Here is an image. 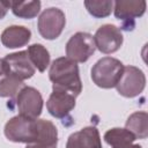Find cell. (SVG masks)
I'll list each match as a JSON object with an SVG mask.
<instances>
[{
	"label": "cell",
	"mask_w": 148,
	"mask_h": 148,
	"mask_svg": "<svg viewBox=\"0 0 148 148\" xmlns=\"http://www.w3.org/2000/svg\"><path fill=\"white\" fill-rule=\"evenodd\" d=\"M5 135L9 141L22 143H43L57 146L58 130L45 119H31L21 114L10 118L5 125Z\"/></svg>",
	"instance_id": "obj_1"
},
{
	"label": "cell",
	"mask_w": 148,
	"mask_h": 148,
	"mask_svg": "<svg viewBox=\"0 0 148 148\" xmlns=\"http://www.w3.org/2000/svg\"><path fill=\"white\" fill-rule=\"evenodd\" d=\"M49 77L52 81V90L65 91L77 97L82 91L79 67L75 61L67 57H60L52 61Z\"/></svg>",
	"instance_id": "obj_2"
},
{
	"label": "cell",
	"mask_w": 148,
	"mask_h": 148,
	"mask_svg": "<svg viewBox=\"0 0 148 148\" xmlns=\"http://www.w3.org/2000/svg\"><path fill=\"white\" fill-rule=\"evenodd\" d=\"M124 67L125 66L120 60L112 57H104L92 66L91 79L99 88H113L120 80Z\"/></svg>",
	"instance_id": "obj_3"
},
{
	"label": "cell",
	"mask_w": 148,
	"mask_h": 148,
	"mask_svg": "<svg viewBox=\"0 0 148 148\" xmlns=\"http://www.w3.org/2000/svg\"><path fill=\"white\" fill-rule=\"evenodd\" d=\"M66 24V16L64 12L56 7H50L39 15L38 18V32L49 40L58 38Z\"/></svg>",
	"instance_id": "obj_4"
},
{
	"label": "cell",
	"mask_w": 148,
	"mask_h": 148,
	"mask_svg": "<svg viewBox=\"0 0 148 148\" xmlns=\"http://www.w3.org/2000/svg\"><path fill=\"white\" fill-rule=\"evenodd\" d=\"M146 87L145 73L135 66L124 67L123 74L118 83L116 84L117 91L127 98H133L139 96Z\"/></svg>",
	"instance_id": "obj_5"
},
{
	"label": "cell",
	"mask_w": 148,
	"mask_h": 148,
	"mask_svg": "<svg viewBox=\"0 0 148 148\" xmlns=\"http://www.w3.org/2000/svg\"><path fill=\"white\" fill-rule=\"evenodd\" d=\"M94 37L88 32L74 34L66 44V56L75 62H86L95 52Z\"/></svg>",
	"instance_id": "obj_6"
},
{
	"label": "cell",
	"mask_w": 148,
	"mask_h": 148,
	"mask_svg": "<svg viewBox=\"0 0 148 148\" xmlns=\"http://www.w3.org/2000/svg\"><path fill=\"white\" fill-rule=\"evenodd\" d=\"M16 106L21 116L37 119L43 110V97L40 92L34 88L25 86L16 95Z\"/></svg>",
	"instance_id": "obj_7"
},
{
	"label": "cell",
	"mask_w": 148,
	"mask_h": 148,
	"mask_svg": "<svg viewBox=\"0 0 148 148\" xmlns=\"http://www.w3.org/2000/svg\"><path fill=\"white\" fill-rule=\"evenodd\" d=\"M94 42L96 49L104 54H111L118 51L124 42L120 29L113 24H103L95 32Z\"/></svg>",
	"instance_id": "obj_8"
},
{
	"label": "cell",
	"mask_w": 148,
	"mask_h": 148,
	"mask_svg": "<svg viewBox=\"0 0 148 148\" xmlns=\"http://www.w3.org/2000/svg\"><path fill=\"white\" fill-rule=\"evenodd\" d=\"M146 7L147 2L145 0H120L113 2L114 16L123 22V29L125 30L133 29L135 18L145 14Z\"/></svg>",
	"instance_id": "obj_9"
},
{
	"label": "cell",
	"mask_w": 148,
	"mask_h": 148,
	"mask_svg": "<svg viewBox=\"0 0 148 148\" xmlns=\"http://www.w3.org/2000/svg\"><path fill=\"white\" fill-rule=\"evenodd\" d=\"M3 65L7 75L15 76L22 81L32 77L36 72V68L32 66L27 51L14 52L7 54L3 59Z\"/></svg>",
	"instance_id": "obj_10"
},
{
	"label": "cell",
	"mask_w": 148,
	"mask_h": 148,
	"mask_svg": "<svg viewBox=\"0 0 148 148\" xmlns=\"http://www.w3.org/2000/svg\"><path fill=\"white\" fill-rule=\"evenodd\" d=\"M75 98L76 97L72 94L52 90V94L46 102L47 111L56 118H65L75 108Z\"/></svg>",
	"instance_id": "obj_11"
},
{
	"label": "cell",
	"mask_w": 148,
	"mask_h": 148,
	"mask_svg": "<svg viewBox=\"0 0 148 148\" xmlns=\"http://www.w3.org/2000/svg\"><path fill=\"white\" fill-rule=\"evenodd\" d=\"M66 148H103L98 130L88 126L72 133L67 139Z\"/></svg>",
	"instance_id": "obj_12"
},
{
	"label": "cell",
	"mask_w": 148,
	"mask_h": 148,
	"mask_svg": "<svg viewBox=\"0 0 148 148\" xmlns=\"http://www.w3.org/2000/svg\"><path fill=\"white\" fill-rule=\"evenodd\" d=\"M31 38V31L23 25H10L1 34V43L7 49H17L27 45Z\"/></svg>",
	"instance_id": "obj_13"
},
{
	"label": "cell",
	"mask_w": 148,
	"mask_h": 148,
	"mask_svg": "<svg viewBox=\"0 0 148 148\" xmlns=\"http://www.w3.org/2000/svg\"><path fill=\"white\" fill-rule=\"evenodd\" d=\"M125 128L130 131L135 139H146L148 136V114L145 111L132 113L126 121Z\"/></svg>",
	"instance_id": "obj_14"
},
{
	"label": "cell",
	"mask_w": 148,
	"mask_h": 148,
	"mask_svg": "<svg viewBox=\"0 0 148 148\" xmlns=\"http://www.w3.org/2000/svg\"><path fill=\"white\" fill-rule=\"evenodd\" d=\"M104 140L112 148H125L133 145V142L135 141V136L126 128L114 127L105 132Z\"/></svg>",
	"instance_id": "obj_15"
},
{
	"label": "cell",
	"mask_w": 148,
	"mask_h": 148,
	"mask_svg": "<svg viewBox=\"0 0 148 148\" xmlns=\"http://www.w3.org/2000/svg\"><path fill=\"white\" fill-rule=\"evenodd\" d=\"M40 1H10V9L13 14L20 18H34L40 10Z\"/></svg>",
	"instance_id": "obj_16"
},
{
	"label": "cell",
	"mask_w": 148,
	"mask_h": 148,
	"mask_svg": "<svg viewBox=\"0 0 148 148\" xmlns=\"http://www.w3.org/2000/svg\"><path fill=\"white\" fill-rule=\"evenodd\" d=\"M28 57L35 68L39 72H45L50 65V53L42 44H32L27 50Z\"/></svg>",
	"instance_id": "obj_17"
},
{
	"label": "cell",
	"mask_w": 148,
	"mask_h": 148,
	"mask_svg": "<svg viewBox=\"0 0 148 148\" xmlns=\"http://www.w3.org/2000/svg\"><path fill=\"white\" fill-rule=\"evenodd\" d=\"M24 87L25 84L22 80L12 75H6L0 82V97H15Z\"/></svg>",
	"instance_id": "obj_18"
},
{
	"label": "cell",
	"mask_w": 148,
	"mask_h": 148,
	"mask_svg": "<svg viewBox=\"0 0 148 148\" xmlns=\"http://www.w3.org/2000/svg\"><path fill=\"white\" fill-rule=\"evenodd\" d=\"M84 6L90 15L101 18L106 17L113 9V1H84Z\"/></svg>",
	"instance_id": "obj_19"
},
{
	"label": "cell",
	"mask_w": 148,
	"mask_h": 148,
	"mask_svg": "<svg viewBox=\"0 0 148 148\" xmlns=\"http://www.w3.org/2000/svg\"><path fill=\"white\" fill-rule=\"evenodd\" d=\"M9 8H10V1H0V20H2L6 16Z\"/></svg>",
	"instance_id": "obj_20"
},
{
	"label": "cell",
	"mask_w": 148,
	"mask_h": 148,
	"mask_svg": "<svg viewBox=\"0 0 148 148\" xmlns=\"http://www.w3.org/2000/svg\"><path fill=\"white\" fill-rule=\"evenodd\" d=\"M25 148H57V146H47L43 143H29Z\"/></svg>",
	"instance_id": "obj_21"
},
{
	"label": "cell",
	"mask_w": 148,
	"mask_h": 148,
	"mask_svg": "<svg viewBox=\"0 0 148 148\" xmlns=\"http://www.w3.org/2000/svg\"><path fill=\"white\" fill-rule=\"evenodd\" d=\"M6 69H5V65H3V61L2 59H0V82L6 77Z\"/></svg>",
	"instance_id": "obj_22"
},
{
	"label": "cell",
	"mask_w": 148,
	"mask_h": 148,
	"mask_svg": "<svg viewBox=\"0 0 148 148\" xmlns=\"http://www.w3.org/2000/svg\"><path fill=\"white\" fill-rule=\"evenodd\" d=\"M125 148H142L140 145H131L128 147H125Z\"/></svg>",
	"instance_id": "obj_23"
}]
</instances>
